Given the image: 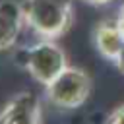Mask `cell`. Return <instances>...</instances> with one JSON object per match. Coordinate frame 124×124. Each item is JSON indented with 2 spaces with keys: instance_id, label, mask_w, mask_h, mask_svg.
<instances>
[{
  "instance_id": "obj_8",
  "label": "cell",
  "mask_w": 124,
  "mask_h": 124,
  "mask_svg": "<svg viewBox=\"0 0 124 124\" xmlns=\"http://www.w3.org/2000/svg\"><path fill=\"white\" fill-rule=\"evenodd\" d=\"M114 66H116V70H118L120 74H124V46H122V50L118 52V56H116V60H114Z\"/></svg>"
},
{
  "instance_id": "obj_9",
  "label": "cell",
  "mask_w": 124,
  "mask_h": 124,
  "mask_svg": "<svg viewBox=\"0 0 124 124\" xmlns=\"http://www.w3.org/2000/svg\"><path fill=\"white\" fill-rule=\"evenodd\" d=\"M114 21H116V25L120 27V31L124 33V4L120 6V10H118V14H116V19H114Z\"/></svg>"
},
{
  "instance_id": "obj_3",
  "label": "cell",
  "mask_w": 124,
  "mask_h": 124,
  "mask_svg": "<svg viewBox=\"0 0 124 124\" xmlns=\"http://www.w3.org/2000/svg\"><path fill=\"white\" fill-rule=\"evenodd\" d=\"M46 99L58 108H78L91 93V78L85 70L68 66L58 78L45 85Z\"/></svg>"
},
{
  "instance_id": "obj_10",
  "label": "cell",
  "mask_w": 124,
  "mask_h": 124,
  "mask_svg": "<svg viewBox=\"0 0 124 124\" xmlns=\"http://www.w3.org/2000/svg\"><path fill=\"white\" fill-rule=\"evenodd\" d=\"M83 2H87V4H91V6H107V4L112 2V0H83Z\"/></svg>"
},
{
  "instance_id": "obj_1",
  "label": "cell",
  "mask_w": 124,
  "mask_h": 124,
  "mask_svg": "<svg viewBox=\"0 0 124 124\" xmlns=\"http://www.w3.org/2000/svg\"><path fill=\"white\" fill-rule=\"evenodd\" d=\"M25 25L41 39H58L72 23V0H23Z\"/></svg>"
},
{
  "instance_id": "obj_4",
  "label": "cell",
  "mask_w": 124,
  "mask_h": 124,
  "mask_svg": "<svg viewBox=\"0 0 124 124\" xmlns=\"http://www.w3.org/2000/svg\"><path fill=\"white\" fill-rule=\"evenodd\" d=\"M43 107L35 93L21 91L14 95L0 110V124H41Z\"/></svg>"
},
{
  "instance_id": "obj_7",
  "label": "cell",
  "mask_w": 124,
  "mask_h": 124,
  "mask_svg": "<svg viewBox=\"0 0 124 124\" xmlns=\"http://www.w3.org/2000/svg\"><path fill=\"white\" fill-rule=\"evenodd\" d=\"M107 124H124V103L112 108V112L107 118Z\"/></svg>"
},
{
  "instance_id": "obj_6",
  "label": "cell",
  "mask_w": 124,
  "mask_h": 124,
  "mask_svg": "<svg viewBox=\"0 0 124 124\" xmlns=\"http://www.w3.org/2000/svg\"><path fill=\"white\" fill-rule=\"evenodd\" d=\"M93 45L101 56L114 62L124 46V33L116 21H99L93 29Z\"/></svg>"
},
{
  "instance_id": "obj_2",
  "label": "cell",
  "mask_w": 124,
  "mask_h": 124,
  "mask_svg": "<svg viewBox=\"0 0 124 124\" xmlns=\"http://www.w3.org/2000/svg\"><path fill=\"white\" fill-rule=\"evenodd\" d=\"M23 66L35 81H39L41 85H48L68 68V58L62 46L54 43V39H41L25 48Z\"/></svg>"
},
{
  "instance_id": "obj_5",
  "label": "cell",
  "mask_w": 124,
  "mask_h": 124,
  "mask_svg": "<svg viewBox=\"0 0 124 124\" xmlns=\"http://www.w3.org/2000/svg\"><path fill=\"white\" fill-rule=\"evenodd\" d=\"M23 23L25 17L21 2L0 0V50H6L16 45Z\"/></svg>"
}]
</instances>
